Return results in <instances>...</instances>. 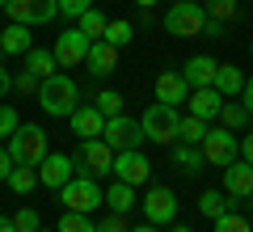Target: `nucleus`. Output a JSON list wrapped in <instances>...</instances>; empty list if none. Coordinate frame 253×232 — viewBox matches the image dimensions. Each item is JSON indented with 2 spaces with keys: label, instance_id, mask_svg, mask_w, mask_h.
<instances>
[{
  "label": "nucleus",
  "instance_id": "obj_1",
  "mask_svg": "<svg viewBox=\"0 0 253 232\" xmlns=\"http://www.w3.org/2000/svg\"><path fill=\"white\" fill-rule=\"evenodd\" d=\"M165 34H173V38H224V26L207 17L203 0L199 4L194 0H177L165 13Z\"/></svg>",
  "mask_w": 253,
  "mask_h": 232
},
{
  "label": "nucleus",
  "instance_id": "obj_2",
  "mask_svg": "<svg viewBox=\"0 0 253 232\" xmlns=\"http://www.w3.org/2000/svg\"><path fill=\"white\" fill-rule=\"evenodd\" d=\"M38 106H42V114L51 118H68L76 106H81V85L68 76V72H55V76H46V81H38Z\"/></svg>",
  "mask_w": 253,
  "mask_h": 232
},
{
  "label": "nucleus",
  "instance_id": "obj_3",
  "mask_svg": "<svg viewBox=\"0 0 253 232\" xmlns=\"http://www.w3.org/2000/svg\"><path fill=\"white\" fill-rule=\"evenodd\" d=\"M4 148H9L13 165H30V169H38L42 156L51 152V139H46V131H42L38 123H21L17 131L4 139Z\"/></svg>",
  "mask_w": 253,
  "mask_h": 232
},
{
  "label": "nucleus",
  "instance_id": "obj_4",
  "mask_svg": "<svg viewBox=\"0 0 253 232\" xmlns=\"http://www.w3.org/2000/svg\"><path fill=\"white\" fill-rule=\"evenodd\" d=\"M139 123H144V135H148L152 143H161V148H173V143H177V131H181V114H177V106L152 101V106L139 114Z\"/></svg>",
  "mask_w": 253,
  "mask_h": 232
},
{
  "label": "nucleus",
  "instance_id": "obj_5",
  "mask_svg": "<svg viewBox=\"0 0 253 232\" xmlns=\"http://www.w3.org/2000/svg\"><path fill=\"white\" fill-rule=\"evenodd\" d=\"M203 156H207V165H215V169H228L232 161H241V139H236V131H228L224 123L219 127H207V135H203Z\"/></svg>",
  "mask_w": 253,
  "mask_h": 232
},
{
  "label": "nucleus",
  "instance_id": "obj_6",
  "mask_svg": "<svg viewBox=\"0 0 253 232\" xmlns=\"http://www.w3.org/2000/svg\"><path fill=\"white\" fill-rule=\"evenodd\" d=\"M72 165L84 178H106L114 173V148L106 139H81V148L72 152Z\"/></svg>",
  "mask_w": 253,
  "mask_h": 232
},
{
  "label": "nucleus",
  "instance_id": "obj_7",
  "mask_svg": "<svg viewBox=\"0 0 253 232\" xmlns=\"http://www.w3.org/2000/svg\"><path fill=\"white\" fill-rule=\"evenodd\" d=\"M59 203H63V211H81V215H89L93 207L106 203V190L97 186V178H84V173H76V178L59 190Z\"/></svg>",
  "mask_w": 253,
  "mask_h": 232
},
{
  "label": "nucleus",
  "instance_id": "obj_8",
  "mask_svg": "<svg viewBox=\"0 0 253 232\" xmlns=\"http://www.w3.org/2000/svg\"><path fill=\"white\" fill-rule=\"evenodd\" d=\"M101 139L110 143L114 152H126V148H144V123L131 114H118V118H106V131H101Z\"/></svg>",
  "mask_w": 253,
  "mask_h": 232
},
{
  "label": "nucleus",
  "instance_id": "obj_9",
  "mask_svg": "<svg viewBox=\"0 0 253 232\" xmlns=\"http://www.w3.org/2000/svg\"><path fill=\"white\" fill-rule=\"evenodd\" d=\"M4 13H9L13 21H21V26H51L55 17H59V0H9L4 4Z\"/></svg>",
  "mask_w": 253,
  "mask_h": 232
},
{
  "label": "nucleus",
  "instance_id": "obj_10",
  "mask_svg": "<svg viewBox=\"0 0 253 232\" xmlns=\"http://www.w3.org/2000/svg\"><path fill=\"white\" fill-rule=\"evenodd\" d=\"M139 207H144V220L156 224V228H169V224L177 220V194H173L169 186H152L139 198Z\"/></svg>",
  "mask_w": 253,
  "mask_h": 232
},
{
  "label": "nucleus",
  "instance_id": "obj_11",
  "mask_svg": "<svg viewBox=\"0 0 253 232\" xmlns=\"http://www.w3.org/2000/svg\"><path fill=\"white\" fill-rule=\"evenodd\" d=\"M55 59H59V68H84V55H89V34H81V26H68L59 30V38H55Z\"/></svg>",
  "mask_w": 253,
  "mask_h": 232
},
{
  "label": "nucleus",
  "instance_id": "obj_12",
  "mask_svg": "<svg viewBox=\"0 0 253 232\" xmlns=\"http://www.w3.org/2000/svg\"><path fill=\"white\" fill-rule=\"evenodd\" d=\"M152 178V165L139 148H126V152H114V182H126V186H144Z\"/></svg>",
  "mask_w": 253,
  "mask_h": 232
},
{
  "label": "nucleus",
  "instance_id": "obj_13",
  "mask_svg": "<svg viewBox=\"0 0 253 232\" xmlns=\"http://www.w3.org/2000/svg\"><path fill=\"white\" fill-rule=\"evenodd\" d=\"M72 178H76V165H72V156H68V152H46V156H42V165H38V182H42L46 190H55V194H59Z\"/></svg>",
  "mask_w": 253,
  "mask_h": 232
},
{
  "label": "nucleus",
  "instance_id": "obj_14",
  "mask_svg": "<svg viewBox=\"0 0 253 232\" xmlns=\"http://www.w3.org/2000/svg\"><path fill=\"white\" fill-rule=\"evenodd\" d=\"M68 127H72L76 139H101V131H106V114H101L93 101H81V106L68 114Z\"/></svg>",
  "mask_w": 253,
  "mask_h": 232
},
{
  "label": "nucleus",
  "instance_id": "obj_15",
  "mask_svg": "<svg viewBox=\"0 0 253 232\" xmlns=\"http://www.w3.org/2000/svg\"><path fill=\"white\" fill-rule=\"evenodd\" d=\"M224 194L232 198V203H245V198H253V165L245 161H232L224 169Z\"/></svg>",
  "mask_w": 253,
  "mask_h": 232
},
{
  "label": "nucleus",
  "instance_id": "obj_16",
  "mask_svg": "<svg viewBox=\"0 0 253 232\" xmlns=\"http://www.w3.org/2000/svg\"><path fill=\"white\" fill-rule=\"evenodd\" d=\"M114 68H118V46H110L106 38L89 43V55H84V72H89V76H97V81H106Z\"/></svg>",
  "mask_w": 253,
  "mask_h": 232
},
{
  "label": "nucleus",
  "instance_id": "obj_17",
  "mask_svg": "<svg viewBox=\"0 0 253 232\" xmlns=\"http://www.w3.org/2000/svg\"><path fill=\"white\" fill-rule=\"evenodd\" d=\"M215 68H219V59H211V55H190L181 63V76H186L190 89H211L215 85Z\"/></svg>",
  "mask_w": 253,
  "mask_h": 232
},
{
  "label": "nucleus",
  "instance_id": "obj_18",
  "mask_svg": "<svg viewBox=\"0 0 253 232\" xmlns=\"http://www.w3.org/2000/svg\"><path fill=\"white\" fill-rule=\"evenodd\" d=\"M186 106H190V114H194V118L215 123V118H219V106H224V93H219V89H190Z\"/></svg>",
  "mask_w": 253,
  "mask_h": 232
},
{
  "label": "nucleus",
  "instance_id": "obj_19",
  "mask_svg": "<svg viewBox=\"0 0 253 232\" xmlns=\"http://www.w3.org/2000/svg\"><path fill=\"white\" fill-rule=\"evenodd\" d=\"M190 97V85L181 72H161L156 76V101H165V106H181V101Z\"/></svg>",
  "mask_w": 253,
  "mask_h": 232
},
{
  "label": "nucleus",
  "instance_id": "obj_20",
  "mask_svg": "<svg viewBox=\"0 0 253 232\" xmlns=\"http://www.w3.org/2000/svg\"><path fill=\"white\" fill-rule=\"evenodd\" d=\"M169 161L177 165L181 173H203L207 156H203V148H199V143H181V139H177V143L169 148Z\"/></svg>",
  "mask_w": 253,
  "mask_h": 232
},
{
  "label": "nucleus",
  "instance_id": "obj_21",
  "mask_svg": "<svg viewBox=\"0 0 253 232\" xmlns=\"http://www.w3.org/2000/svg\"><path fill=\"white\" fill-rule=\"evenodd\" d=\"M30 46H34V34H30V26H21V21L4 26V34H0V55H26Z\"/></svg>",
  "mask_w": 253,
  "mask_h": 232
},
{
  "label": "nucleus",
  "instance_id": "obj_22",
  "mask_svg": "<svg viewBox=\"0 0 253 232\" xmlns=\"http://www.w3.org/2000/svg\"><path fill=\"white\" fill-rule=\"evenodd\" d=\"M211 89H219L224 97H241V89H245V72L236 68V63H219L215 68V85Z\"/></svg>",
  "mask_w": 253,
  "mask_h": 232
},
{
  "label": "nucleus",
  "instance_id": "obj_23",
  "mask_svg": "<svg viewBox=\"0 0 253 232\" xmlns=\"http://www.w3.org/2000/svg\"><path fill=\"white\" fill-rule=\"evenodd\" d=\"M106 207L114 215H126L131 207H139V198H135V186H126V182H114V186L106 190Z\"/></svg>",
  "mask_w": 253,
  "mask_h": 232
},
{
  "label": "nucleus",
  "instance_id": "obj_24",
  "mask_svg": "<svg viewBox=\"0 0 253 232\" xmlns=\"http://www.w3.org/2000/svg\"><path fill=\"white\" fill-rule=\"evenodd\" d=\"M219 123H224L228 131H245V127L253 123V114L245 110V101H236V97H224V106H219Z\"/></svg>",
  "mask_w": 253,
  "mask_h": 232
},
{
  "label": "nucleus",
  "instance_id": "obj_25",
  "mask_svg": "<svg viewBox=\"0 0 253 232\" xmlns=\"http://www.w3.org/2000/svg\"><path fill=\"white\" fill-rule=\"evenodd\" d=\"M26 72H34L38 81H46V76L59 72V59H55V51H38V46H30V51H26Z\"/></svg>",
  "mask_w": 253,
  "mask_h": 232
},
{
  "label": "nucleus",
  "instance_id": "obj_26",
  "mask_svg": "<svg viewBox=\"0 0 253 232\" xmlns=\"http://www.w3.org/2000/svg\"><path fill=\"white\" fill-rule=\"evenodd\" d=\"M4 186H9L13 194H21V198H26L30 190H34V186H42V182H38V169H30V165H13V173H9V182H4Z\"/></svg>",
  "mask_w": 253,
  "mask_h": 232
},
{
  "label": "nucleus",
  "instance_id": "obj_27",
  "mask_svg": "<svg viewBox=\"0 0 253 232\" xmlns=\"http://www.w3.org/2000/svg\"><path fill=\"white\" fill-rule=\"evenodd\" d=\"M199 211H203V215H211V220H215V215L232 211V198H228L224 190H203V194H199Z\"/></svg>",
  "mask_w": 253,
  "mask_h": 232
},
{
  "label": "nucleus",
  "instance_id": "obj_28",
  "mask_svg": "<svg viewBox=\"0 0 253 232\" xmlns=\"http://www.w3.org/2000/svg\"><path fill=\"white\" fill-rule=\"evenodd\" d=\"M203 9H207L211 21L228 26V21H236V13H241V0H203Z\"/></svg>",
  "mask_w": 253,
  "mask_h": 232
},
{
  "label": "nucleus",
  "instance_id": "obj_29",
  "mask_svg": "<svg viewBox=\"0 0 253 232\" xmlns=\"http://www.w3.org/2000/svg\"><path fill=\"white\" fill-rule=\"evenodd\" d=\"M76 26H81V34H89V43H97V38L106 34L110 17H106L101 9H89V13H81V21H76Z\"/></svg>",
  "mask_w": 253,
  "mask_h": 232
},
{
  "label": "nucleus",
  "instance_id": "obj_30",
  "mask_svg": "<svg viewBox=\"0 0 253 232\" xmlns=\"http://www.w3.org/2000/svg\"><path fill=\"white\" fill-rule=\"evenodd\" d=\"M93 106H97L106 118H118V114H126V97H123V93H114V89H101L97 97H93Z\"/></svg>",
  "mask_w": 253,
  "mask_h": 232
},
{
  "label": "nucleus",
  "instance_id": "obj_31",
  "mask_svg": "<svg viewBox=\"0 0 253 232\" xmlns=\"http://www.w3.org/2000/svg\"><path fill=\"white\" fill-rule=\"evenodd\" d=\"M101 38H106L110 46H118V51H123V46H131V38H135V26H131V21H110Z\"/></svg>",
  "mask_w": 253,
  "mask_h": 232
},
{
  "label": "nucleus",
  "instance_id": "obj_32",
  "mask_svg": "<svg viewBox=\"0 0 253 232\" xmlns=\"http://www.w3.org/2000/svg\"><path fill=\"white\" fill-rule=\"evenodd\" d=\"M207 127H211V123H203V118L186 114V118H181V131H177V139H181V143H203V135H207Z\"/></svg>",
  "mask_w": 253,
  "mask_h": 232
},
{
  "label": "nucleus",
  "instance_id": "obj_33",
  "mask_svg": "<svg viewBox=\"0 0 253 232\" xmlns=\"http://www.w3.org/2000/svg\"><path fill=\"white\" fill-rule=\"evenodd\" d=\"M211 224H215L211 232H253V224L245 220V215H236V211H224V215H215Z\"/></svg>",
  "mask_w": 253,
  "mask_h": 232
},
{
  "label": "nucleus",
  "instance_id": "obj_34",
  "mask_svg": "<svg viewBox=\"0 0 253 232\" xmlns=\"http://www.w3.org/2000/svg\"><path fill=\"white\" fill-rule=\"evenodd\" d=\"M55 232H93V220H89V215H81V211H63Z\"/></svg>",
  "mask_w": 253,
  "mask_h": 232
},
{
  "label": "nucleus",
  "instance_id": "obj_35",
  "mask_svg": "<svg viewBox=\"0 0 253 232\" xmlns=\"http://www.w3.org/2000/svg\"><path fill=\"white\" fill-rule=\"evenodd\" d=\"M13 228H17V232H38V228H42V220H38L34 207H21V211L13 215Z\"/></svg>",
  "mask_w": 253,
  "mask_h": 232
},
{
  "label": "nucleus",
  "instance_id": "obj_36",
  "mask_svg": "<svg viewBox=\"0 0 253 232\" xmlns=\"http://www.w3.org/2000/svg\"><path fill=\"white\" fill-rule=\"evenodd\" d=\"M93 9V0H59V17H68V21H81V13H89Z\"/></svg>",
  "mask_w": 253,
  "mask_h": 232
},
{
  "label": "nucleus",
  "instance_id": "obj_37",
  "mask_svg": "<svg viewBox=\"0 0 253 232\" xmlns=\"http://www.w3.org/2000/svg\"><path fill=\"white\" fill-rule=\"evenodd\" d=\"M17 127H21V118H17V110H13V106H0V143L9 139V135L17 131Z\"/></svg>",
  "mask_w": 253,
  "mask_h": 232
},
{
  "label": "nucleus",
  "instance_id": "obj_38",
  "mask_svg": "<svg viewBox=\"0 0 253 232\" xmlns=\"http://www.w3.org/2000/svg\"><path fill=\"white\" fill-rule=\"evenodd\" d=\"M13 89H17L21 97H34V93H38V76H34V72H26V68H21L17 76H13Z\"/></svg>",
  "mask_w": 253,
  "mask_h": 232
},
{
  "label": "nucleus",
  "instance_id": "obj_39",
  "mask_svg": "<svg viewBox=\"0 0 253 232\" xmlns=\"http://www.w3.org/2000/svg\"><path fill=\"white\" fill-rule=\"evenodd\" d=\"M93 232H131V228H126V215H114V211H110L106 220L93 224Z\"/></svg>",
  "mask_w": 253,
  "mask_h": 232
},
{
  "label": "nucleus",
  "instance_id": "obj_40",
  "mask_svg": "<svg viewBox=\"0 0 253 232\" xmlns=\"http://www.w3.org/2000/svg\"><path fill=\"white\" fill-rule=\"evenodd\" d=\"M9 173H13V156H9V148L0 143V182H9Z\"/></svg>",
  "mask_w": 253,
  "mask_h": 232
},
{
  "label": "nucleus",
  "instance_id": "obj_41",
  "mask_svg": "<svg viewBox=\"0 0 253 232\" xmlns=\"http://www.w3.org/2000/svg\"><path fill=\"white\" fill-rule=\"evenodd\" d=\"M9 93H13V72L0 63V97H9Z\"/></svg>",
  "mask_w": 253,
  "mask_h": 232
},
{
  "label": "nucleus",
  "instance_id": "obj_42",
  "mask_svg": "<svg viewBox=\"0 0 253 232\" xmlns=\"http://www.w3.org/2000/svg\"><path fill=\"white\" fill-rule=\"evenodd\" d=\"M241 161H245V165H253V131H249V135H241Z\"/></svg>",
  "mask_w": 253,
  "mask_h": 232
},
{
  "label": "nucleus",
  "instance_id": "obj_43",
  "mask_svg": "<svg viewBox=\"0 0 253 232\" xmlns=\"http://www.w3.org/2000/svg\"><path fill=\"white\" fill-rule=\"evenodd\" d=\"M241 101H245V110L253 114V76H245V89H241Z\"/></svg>",
  "mask_w": 253,
  "mask_h": 232
},
{
  "label": "nucleus",
  "instance_id": "obj_44",
  "mask_svg": "<svg viewBox=\"0 0 253 232\" xmlns=\"http://www.w3.org/2000/svg\"><path fill=\"white\" fill-rule=\"evenodd\" d=\"M0 232H17L13 228V215H0Z\"/></svg>",
  "mask_w": 253,
  "mask_h": 232
},
{
  "label": "nucleus",
  "instance_id": "obj_45",
  "mask_svg": "<svg viewBox=\"0 0 253 232\" xmlns=\"http://www.w3.org/2000/svg\"><path fill=\"white\" fill-rule=\"evenodd\" d=\"M131 232H161V228H156V224H148V220H144V224H139V228H131Z\"/></svg>",
  "mask_w": 253,
  "mask_h": 232
},
{
  "label": "nucleus",
  "instance_id": "obj_46",
  "mask_svg": "<svg viewBox=\"0 0 253 232\" xmlns=\"http://www.w3.org/2000/svg\"><path fill=\"white\" fill-rule=\"evenodd\" d=\"M135 4L139 9H152V4H161V0H135Z\"/></svg>",
  "mask_w": 253,
  "mask_h": 232
},
{
  "label": "nucleus",
  "instance_id": "obj_47",
  "mask_svg": "<svg viewBox=\"0 0 253 232\" xmlns=\"http://www.w3.org/2000/svg\"><path fill=\"white\" fill-rule=\"evenodd\" d=\"M169 232H194V228H181V224H173V228Z\"/></svg>",
  "mask_w": 253,
  "mask_h": 232
},
{
  "label": "nucleus",
  "instance_id": "obj_48",
  "mask_svg": "<svg viewBox=\"0 0 253 232\" xmlns=\"http://www.w3.org/2000/svg\"><path fill=\"white\" fill-rule=\"evenodd\" d=\"M4 4H9V0H0V13H4Z\"/></svg>",
  "mask_w": 253,
  "mask_h": 232
},
{
  "label": "nucleus",
  "instance_id": "obj_49",
  "mask_svg": "<svg viewBox=\"0 0 253 232\" xmlns=\"http://www.w3.org/2000/svg\"><path fill=\"white\" fill-rule=\"evenodd\" d=\"M38 232H55V228H38Z\"/></svg>",
  "mask_w": 253,
  "mask_h": 232
},
{
  "label": "nucleus",
  "instance_id": "obj_50",
  "mask_svg": "<svg viewBox=\"0 0 253 232\" xmlns=\"http://www.w3.org/2000/svg\"><path fill=\"white\" fill-rule=\"evenodd\" d=\"M249 55H253V38H249Z\"/></svg>",
  "mask_w": 253,
  "mask_h": 232
},
{
  "label": "nucleus",
  "instance_id": "obj_51",
  "mask_svg": "<svg viewBox=\"0 0 253 232\" xmlns=\"http://www.w3.org/2000/svg\"><path fill=\"white\" fill-rule=\"evenodd\" d=\"M0 34H4V30H0Z\"/></svg>",
  "mask_w": 253,
  "mask_h": 232
},
{
  "label": "nucleus",
  "instance_id": "obj_52",
  "mask_svg": "<svg viewBox=\"0 0 253 232\" xmlns=\"http://www.w3.org/2000/svg\"><path fill=\"white\" fill-rule=\"evenodd\" d=\"M249 224H253V220H249Z\"/></svg>",
  "mask_w": 253,
  "mask_h": 232
}]
</instances>
